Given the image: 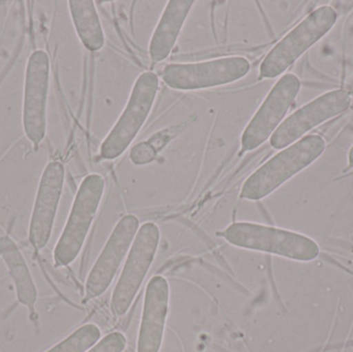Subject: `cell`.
Listing matches in <instances>:
<instances>
[{"mask_svg":"<svg viewBox=\"0 0 353 352\" xmlns=\"http://www.w3.org/2000/svg\"><path fill=\"white\" fill-rule=\"evenodd\" d=\"M327 142L319 134L304 136L288 148L274 155L243 184L240 198L243 200H263L284 183L310 167L325 152Z\"/></svg>","mask_w":353,"mask_h":352,"instance_id":"obj_1","label":"cell"},{"mask_svg":"<svg viewBox=\"0 0 353 352\" xmlns=\"http://www.w3.org/2000/svg\"><path fill=\"white\" fill-rule=\"evenodd\" d=\"M220 235L232 246L274 254L296 262H313L321 247L308 236L253 222H234Z\"/></svg>","mask_w":353,"mask_h":352,"instance_id":"obj_2","label":"cell"},{"mask_svg":"<svg viewBox=\"0 0 353 352\" xmlns=\"http://www.w3.org/2000/svg\"><path fill=\"white\" fill-rule=\"evenodd\" d=\"M337 19V10L331 6H319L310 12L270 50L259 66V80L283 74L305 52L332 30Z\"/></svg>","mask_w":353,"mask_h":352,"instance_id":"obj_3","label":"cell"},{"mask_svg":"<svg viewBox=\"0 0 353 352\" xmlns=\"http://www.w3.org/2000/svg\"><path fill=\"white\" fill-rule=\"evenodd\" d=\"M105 188V179L99 174H90L81 182L65 227L54 249L56 267L68 266L78 258L99 211Z\"/></svg>","mask_w":353,"mask_h":352,"instance_id":"obj_4","label":"cell"},{"mask_svg":"<svg viewBox=\"0 0 353 352\" xmlns=\"http://www.w3.org/2000/svg\"><path fill=\"white\" fill-rule=\"evenodd\" d=\"M159 86V76L154 72H145L139 76L128 105L101 144V158L114 161L128 150L150 115Z\"/></svg>","mask_w":353,"mask_h":352,"instance_id":"obj_5","label":"cell"},{"mask_svg":"<svg viewBox=\"0 0 353 352\" xmlns=\"http://www.w3.org/2000/svg\"><path fill=\"white\" fill-rule=\"evenodd\" d=\"M159 241L161 231L155 223L146 222L139 229L112 295L111 311L116 318L125 315L132 307L154 262Z\"/></svg>","mask_w":353,"mask_h":352,"instance_id":"obj_6","label":"cell"},{"mask_svg":"<svg viewBox=\"0 0 353 352\" xmlns=\"http://www.w3.org/2000/svg\"><path fill=\"white\" fill-rule=\"evenodd\" d=\"M250 62L245 57L230 56L192 63L168 64L161 79L170 88L195 91L236 82L248 74Z\"/></svg>","mask_w":353,"mask_h":352,"instance_id":"obj_7","label":"cell"},{"mask_svg":"<svg viewBox=\"0 0 353 352\" xmlns=\"http://www.w3.org/2000/svg\"><path fill=\"white\" fill-rule=\"evenodd\" d=\"M301 90L296 74H283L251 118L241 136V152H250L271 138L281 125Z\"/></svg>","mask_w":353,"mask_h":352,"instance_id":"obj_8","label":"cell"},{"mask_svg":"<svg viewBox=\"0 0 353 352\" xmlns=\"http://www.w3.org/2000/svg\"><path fill=\"white\" fill-rule=\"evenodd\" d=\"M352 95L343 89L329 91L288 116L270 138L276 150H283L306 136L310 130L341 115L352 105Z\"/></svg>","mask_w":353,"mask_h":352,"instance_id":"obj_9","label":"cell"},{"mask_svg":"<svg viewBox=\"0 0 353 352\" xmlns=\"http://www.w3.org/2000/svg\"><path fill=\"white\" fill-rule=\"evenodd\" d=\"M49 55L35 50L27 60L23 96V130L29 142L37 148L47 132V105L50 84Z\"/></svg>","mask_w":353,"mask_h":352,"instance_id":"obj_10","label":"cell"},{"mask_svg":"<svg viewBox=\"0 0 353 352\" xmlns=\"http://www.w3.org/2000/svg\"><path fill=\"white\" fill-rule=\"evenodd\" d=\"M140 229L136 215L122 217L114 227L85 284V301L97 299L109 289Z\"/></svg>","mask_w":353,"mask_h":352,"instance_id":"obj_11","label":"cell"},{"mask_svg":"<svg viewBox=\"0 0 353 352\" xmlns=\"http://www.w3.org/2000/svg\"><path fill=\"white\" fill-rule=\"evenodd\" d=\"M65 169L60 161H50L41 174L29 223L28 238L35 251L47 246L63 190Z\"/></svg>","mask_w":353,"mask_h":352,"instance_id":"obj_12","label":"cell"},{"mask_svg":"<svg viewBox=\"0 0 353 352\" xmlns=\"http://www.w3.org/2000/svg\"><path fill=\"white\" fill-rule=\"evenodd\" d=\"M170 287L161 275L149 280L145 293L137 352H159L169 314Z\"/></svg>","mask_w":353,"mask_h":352,"instance_id":"obj_13","label":"cell"},{"mask_svg":"<svg viewBox=\"0 0 353 352\" xmlns=\"http://www.w3.org/2000/svg\"><path fill=\"white\" fill-rule=\"evenodd\" d=\"M193 4V0L168 2L149 43V56L153 63L165 61L171 55Z\"/></svg>","mask_w":353,"mask_h":352,"instance_id":"obj_14","label":"cell"},{"mask_svg":"<svg viewBox=\"0 0 353 352\" xmlns=\"http://www.w3.org/2000/svg\"><path fill=\"white\" fill-rule=\"evenodd\" d=\"M0 258L14 283L17 300L19 303L26 306L32 318L35 316V304L39 293L24 256L14 240L8 236L0 237Z\"/></svg>","mask_w":353,"mask_h":352,"instance_id":"obj_15","label":"cell"},{"mask_svg":"<svg viewBox=\"0 0 353 352\" xmlns=\"http://www.w3.org/2000/svg\"><path fill=\"white\" fill-rule=\"evenodd\" d=\"M68 8L82 45L91 52L103 49L105 41V32L94 2L91 0H70Z\"/></svg>","mask_w":353,"mask_h":352,"instance_id":"obj_16","label":"cell"},{"mask_svg":"<svg viewBox=\"0 0 353 352\" xmlns=\"http://www.w3.org/2000/svg\"><path fill=\"white\" fill-rule=\"evenodd\" d=\"M101 332L94 324H86L46 352H87L99 343Z\"/></svg>","mask_w":353,"mask_h":352,"instance_id":"obj_17","label":"cell"},{"mask_svg":"<svg viewBox=\"0 0 353 352\" xmlns=\"http://www.w3.org/2000/svg\"><path fill=\"white\" fill-rule=\"evenodd\" d=\"M128 346L125 336L120 332H113L99 341L87 352H123Z\"/></svg>","mask_w":353,"mask_h":352,"instance_id":"obj_18","label":"cell"},{"mask_svg":"<svg viewBox=\"0 0 353 352\" xmlns=\"http://www.w3.org/2000/svg\"><path fill=\"white\" fill-rule=\"evenodd\" d=\"M157 149L151 142H141L132 147L130 158L134 165H144L152 163L157 158Z\"/></svg>","mask_w":353,"mask_h":352,"instance_id":"obj_19","label":"cell"},{"mask_svg":"<svg viewBox=\"0 0 353 352\" xmlns=\"http://www.w3.org/2000/svg\"><path fill=\"white\" fill-rule=\"evenodd\" d=\"M348 167L353 169V146L350 148V153H348Z\"/></svg>","mask_w":353,"mask_h":352,"instance_id":"obj_20","label":"cell"}]
</instances>
